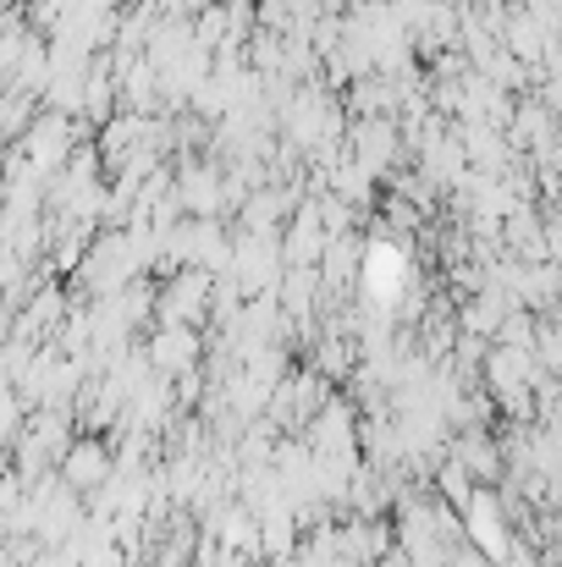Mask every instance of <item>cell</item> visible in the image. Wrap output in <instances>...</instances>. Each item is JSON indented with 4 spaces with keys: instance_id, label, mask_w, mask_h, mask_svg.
<instances>
[{
    "instance_id": "cell-1",
    "label": "cell",
    "mask_w": 562,
    "mask_h": 567,
    "mask_svg": "<svg viewBox=\"0 0 562 567\" xmlns=\"http://www.w3.org/2000/svg\"><path fill=\"white\" fill-rule=\"evenodd\" d=\"M100 474H105V457H100V452H78V457H72V480H78V485H83V480L94 485Z\"/></svg>"
}]
</instances>
